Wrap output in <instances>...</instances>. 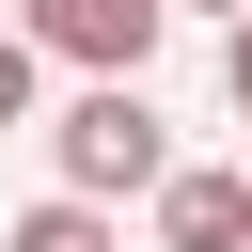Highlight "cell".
Returning a JSON list of instances; mask_svg holds the SVG:
<instances>
[{"instance_id":"cell-1","label":"cell","mask_w":252,"mask_h":252,"mask_svg":"<svg viewBox=\"0 0 252 252\" xmlns=\"http://www.w3.org/2000/svg\"><path fill=\"white\" fill-rule=\"evenodd\" d=\"M47 158H63V189H94V205H126V189H158L173 173V126L142 110V79H94L63 126H47Z\"/></svg>"},{"instance_id":"cell-2","label":"cell","mask_w":252,"mask_h":252,"mask_svg":"<svg viewBox=\"0 0 252 252\" xmlns=\"http://www.w3.org/2000/svg\"><path fill=\"white\" fill-rule=\"evenodd\" d=\"M16 32L47 63H79V79H142L158 32H173V0H16Z\"/></svg>"},{"instance_id":"cell-3","label":"cell","mask_w":252,"mask_h":252,"mask_svg":"<svg viewBox=\"0 0 252 252\" xmlns=\"http://www.w3.org/2000/svg\"><path fill=\"white\" fill-rule=\"evenodd\" d=\"M158 252H252V173H158Z\"/></svg>"},{"instance_id":"cell-4","label":"cell","mask_w":252,"mask_h":252,"mask_svg":"<svg viewBox=\"0 0 252 252\" xmlns=\"http://www.w3.org/2000/svg\"><path fill=\"white\" fill-rule=\"evenodd\" d=\"M0 252H110V205H94V189H47V205H32Z\"/></svg>"},{"instance_id":"cell-5","label":"cell","mask_w":252,"mask_h":252,"mask_svg":"<svg viewBox=\"0 0 252 252\" xmlns=\"http://www.w3.org/2000/svg\"><path fill=\"white\" fill-rule=\"evenodd\" d=\"M32 63H47V47H32V32H0V126H32Z\"/></svg>"},{"instance_id":"cell-6","label":"cell","mask_w":252,"mask_h":252,"mask_svg":"<svg viewBox=\"0 0 252 252\" xmlns=\"http://www.w3.org/2000/svg\"><path fill=\"white\" fill-rule=\"evenodd\" d=\"M220 94L252 110V16H220Z\"/></svg>"},{"instance_id":"cell-7","label":"cell","mask_w":252,"mask_h":252,"mask_svg":"<svg viewBox=\"0 0 252 252\" xmlns=\"http://www.w3.org/2000/svg\"><path fill=\"white\" fill-rule=\"evenodd\" d=\"M189 16H252V0H189Z\"/></svg>"}]
</instances>
